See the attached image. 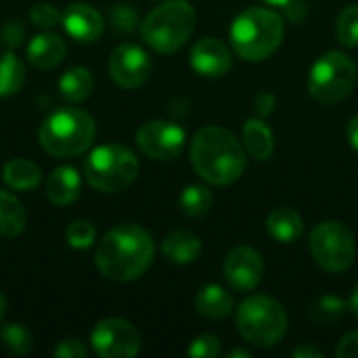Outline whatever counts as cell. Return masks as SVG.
<instances>
[{
	"mask_svg": "<svg viewBox=\"0 0 358 358\" xmlns=\"http://www.w3.org/2000/svg\"><path fill=\"white\" fill-rule=\"evenodd\" d=\"M155 243L138 224H117L99 241L94 262L101 275L115 283H128L147 273L153 262Z\"/></svg>",
	"mask_w": 358,
	"mask_h": 358,
	"instance_id": "6da1fadb",
	"label": "cell"
},
{
	"mask_svg": "<svg viewBox=\"0 0 358 358\" xmlns=\"http://www.w3.org/2000/svg\"><path fill=\"white\" fill-rule=\"evenodd\" d=\"M191 164L203 180L222 187L243 174L248 157L243 145L231 130L206 126L191 141Z\"/></svg>",
	"mask_w": 358,
	"mask_h": 358,
	"instance_id": "7a4b0ae2",
	"label": "cell"
},
{
	"mask_svg": "<svg viewBox=\"0 0 358 358\" xmlns=\"http://www.w3.org/2000/svg\"><path fill=\"white\" fill-rule=\"evenodd\" d=\"M283 17L271 8H245L231 25V42L235 52L245 61H262L271 57L283 40Z\"/></svg>",
	"mask_w": 358,
	"mask_h": 358,
	"instance_id": "3957f363",
	"label": "cell"
},
{
	"mask_svg": "<svg viewBox=\"0 0 358 358\" xmlns=\"http://www.w3.org/2000/svg\"><path fill=\"white\" fill-rule=\"evenodd\" d=\"M94 134L96 124L88 111L65 107L42 122L38 138L42 149L52 157H76L92 145Z\"/></svg>",
	"mask_w": 358,
	"mask_h": 358,
	"instance_id": "277c9868",
	"label": "cell"
},
{
	"mask_svg": "<svg viewBox=\"0 0 358 358\" xmlns=\"http://www.w3.org/2000/svg\"><path fill=\"white\" fill-rule=\"evenodd\" d=\"M195 23V8L187 0H168L143 19L141 36L155 52L170 55L187 44Z\"/></svg>",
	"mask_w": 358,
	"mask_h": 358,
	"instance_id": "5b68a950",
	"label": "cell"
},
{
	"mask_svg": "<svg viewBox=\"0 0 358 358\" xmlns=\"http://www.w3.org/2000/svg\"><path fill=\"white\" fill-rule=\"evenodd\" d=\"M84 176L88 185L101 193H120L138 176V159L124 145H101L84 159Z\"/></svg>",
	"mask_w": 358,
	"mask_h": 358,
	"instance_id": "8992f818",
	"label": "cell"
},
{
	"mask_svg": "<svg viewBox=\"0 0 358 358\" xmlns=\"http://www.w3.org/2000/svg\"><path fill=\"white\" fill-rule=\"evenodd\" d=\"M237 331L254 346L268 348L287 334V313L271 296H252L237 308Z\"/></svg>",
	"mask_w": 358,
	"mask_h": 358,
	"instance_id": "52a82bcc",
	"label": "cell"
},
{
	"mask_svg": "<svg viewBox=\"0 0 358 358\" xmlns=\"http://www.w3.org/2000/svg\"><path fill=\"white\" fill-rule=\"evenodd\" d=\"M357 84V63L340 52L329 50L317 59L308 76V92L313 99L325 105L340 103L346 99Z\"/></svg>",
	"mask_w": 358,
	"mask_h": 358,
	"instance_id": "ba28073f",
	"label": "cell"
},
{
	"mask_svg": "<svg viewBox=\"0 0 358 358\" xmlns=\"http://www.w3.org/2000/svg\"><path fill=\"white\" fill-rule=\"evenodd\" d=\"M310 254L315 262L329 273H344L352 266L357 243L350 229L342 222H321L310 233Z\"/></svg>",
	"mask_w": 358,
	"mask_h": 358,
	"instance_id": "9c48e42d",
	"label": "cell"
},
{
	"mask_svg": "<svg viewBox=\"0 0 358 358\" xmlns=\"http://www.w3.org/2000/svg\"><path fill=\"white\" fill-rule=\"evenodd\" d=\"M90 344L103 358H134L141 352V336L126 319H105L96 323Z\"/></svg>",
	"mask_w": 358,
	"mask_h": 358,
	"instance_id": "30bf717a",
	"label": "cell"
},
{
	"mask_svg": "<svg viewBox=\"0 0 358 358\" xmlns=\"http://www.w3.org/2000/svg\"><path fill=\"white\" fill-rule=\"evenodd\" d=\"M136 145L155 162H172L185 147V130L166 120H151L138 128Z\"/></svg>",
	"mask_w": 358,
	"mask_h": 358,
	"instance_id": "8fae6325",
	"label": "cell"
},
{
	"mask_svg": "<svg viewBox=\"0 0 358 358\" xmlns=\"http://www.w3.org/2000/svg\"><path fill=\"white\" fill-rule=\"evenodd\" d=\"M151 67L153 65H151L149 55L141 46L130 44V42L120 44L109 57L111 80L126 90L143 86L151 76Z\"/></svg>",
	"mask_w": 358,
	"mask_h": 358,
	"instance_id": "7c38bea8",
	"label": "cell"
},
{
	"mask_svg": "<svg viewBox=\"0 0 358 358\" xmlns=\"http://www.w3.org/2000/svg\"><path fill=\"white\" fill-rule=\"evenodd\" d=\"M222 273L235 292H252L264 275V262L258 250L239 245L224 258Z\"/></svg>",
	"mask_w": 358,
	"mask_h": 358,
	"instance_id": "4fadbf2b",
	"label": "cell"
},
{
	"mask_svg": "<svg viewBox=\"0 0 358 358\" xmlns=\"http://www.w3.org/2000/svg\"><path fill=\"white\" fill-rule=\"evenodd\" d=\"M61 25L65 27L69 38H73L76 42H82V44L96 42L105 29L101 13L86 2L69 4L61 15Z\"/></svg>",
	"mask_w": 358,
	"mask_h": 358,
	"instance_id": "5bb4252c",
	"label": "cell"
},
{
	"mask_svg": "<svg viewBox=\"0 0 358 358\" xmlns=\"http://www.w3.org/2000/svg\"><path fill=\"white\" fill-rule=\"evenodd\" d=\"M189 63L203 78H220L231 69L233 55L218 38H203L193 44Z\"/></svg>",
	"mask_w": 358,
	"mask_h": 358,
	"instance_id": "9a60e30c",
	"label": "cell"
},
{
	"mask_svg": "<svg viewBox=\"0 0 358 358\" xmlns=\"http://www.w3.org/2000/svg\"><path fill=\"white\" fill-rule=\"evenodd\" d=\"M67 46L59 34L44 31L27 44V61L38 69H52L65 59Z\"/></svg>",
	"mask_w": 358,
	"mask_h": 358,
	"instance_id": "2e32d148",
	"label": "cell"
},
{
	"mask_svg": "<svg viewBox=\"0 0 358 358\" xmlns=\"http://www.w3.org/2000/svg\"><path fill=\"white\" fill-rule=\"evenodd\" d=\"M82 193V180L76 168L61 166L52 170V174L46 180V197L55 206H69L73 203Z\"/></svg>",
	"mask_w": 358,
	"mask_h": 358,
	"instance_id": "e0dca14e",
	"label": "cell"
},
{
	"mask_svg": "<svg viewBox=\"0 0 358 358\" xmlns=\"http://www.w3.org/2000/svg\"><path fill=\"white\" fill-rule=\"evenodd\" d=\"M266 231L268 235L279 243H294L304 233V220L294 208H277L266 218Z\"/></svg>",
	"mask_w": 358,
	"mask_h": 358,
	"instance_id": "ac0fdd59",
	"label": "cell"
},
{
	"mask_svg": "<svg viewBox=\"0 0 358 358\" xmlns=\"http://www.w3.org/2000/svg\"><path fill=\"white\" fill-rule=\"evenodd\" d=\"M162 252L168 260L176 264H189L199 258L201 254V241L191 231H172L162 241Z\"/></svg>",
	"mask_w": 358,
	"mask_h": 358,
	"instance_id": "d6986e66",
	"label": "cell"
},
{
	"mask_svg": "<svg viewBox=\"0 0 358 358\" xmlns=\"http://www.w3.org/2000/svg\"><path fill=\"white\" fill-rule=\"evenodd\" d=\"M233 306H235V304H233L231 294H229L224 287L216 285V283L206 285V287L197 294V298H195V308H197V313H199L201 317H206V319H212V321L227 319V317L233 313Z\"/></svg>",
	"mask_w": 358,
	"mask_h": 358,
	"instance_id": "ffe728a7",
	"label": "cell"
},
{
	"mask_svg": "<svg viewBox=\"0 0 358 358\" xmlns=\"http://www.w3.org/2000/svg\"><path fill=\"white\" fill-rule=\"evenodd\" d=\"M27 214L23 203L8 191H0V237L15 239L23 233Z\"/></svg>",
	"mask_w": 358,
	"mask_h": 358,
	"instance_id": "44dd1931",
	"label": "cell"
},
{
	"mask_svg": "<svg viewBox=\"0 0 358 358\" xmlns=\"http://www.w3.org/2000/svg\"><path fill=\"white\" fill-rule=\"evenodd\" d=\"M243 145L248 153L260 162H266L275 151V138L271 128L262 120H248L243 126Z\"/></svg>",
	"mask_w": 358,
	"mask_h": 358,
	"instance_id": "7402d4cb",
	"label": "cell"
},
{
	"mask_svg": "<svg viewBox=\"0 0 358 358\" xmlns=\"http://www.w3.org/2000/svg\"><path fill=\"white\" fill-rule=\"evenodd\" d=\"M2 178L15 191H31L40 185L42 172L34 162L15 157V159L6 162V166L2 170Z\"/></svg>",
	"mask_w": 358,
	"mask_h": 358,
	"instance_id": "603a6c76",
	"label": "cell"
},
{
	"mask_svg": "<svg viewBox=\"0 0 358 358\" xmlns=\"http://www.w3.org/2000/svg\"><path fill=\"white\" fill-rule=\"evenodd\" d=\"M94 80L86 67H71L59 80V90L69 103H82L92 94Z\"/></svg>",
	"mask_w": 358,
	"mask_h": 358,
	"instance_id": "cb8c5ba5",
	"label": "cell"
},
{
	"mask_svg": "<svg viewBox=\"0 0 358 358\" xmlns=\"http://www.w3.org/2000/svg\"><path fill=\"white\" fill-rule=\"evenodd\" d=\"M23 82H25L23 63L10 50H0V96L19 92Z\"/></svg>",
	"mask_w": 358,
	"mask_h": 358,
	"instance_id": "d4e9b609",
	"label": "cell"
},
{
	"mask_svg": "<svg viewBox=\"0 0 358 358\" xmlns=\"http://www.w3.org/2000/svg\"><path fill=\"white\" fill-rule=\"evenodd\" d=\"M212 193L208 191V187H201V185H189L182 193H180V199H178V206L182 210L185 216L189 218H199V216H206L210 210H212Z\"/></svg>",
	"mask_w": 358,
	"mask_h": 358,
	"instance_id": "484cf974",
	"label": "cell"
},
{
	"mask_svg": "<svg viewBox=\"0 0 358 358\" xmlns=\"http://www.w3.org/2000/svg\"><path fill=\"white\" fill-rule=\"evenodd\" d=\"M0 346L15 357H23L31 350L34 338L29 329L21 323H6L0 327Z\"/></svg>",
	"mask_w": 358,
	"mask_h": 358,
	"instance_id": "4316f807",
	"label": "cell"
},
{
	"mask_svg": "<svg viewBox=\"0 0 358 358\" xmlns=\"http://www.w3.org/2000/svg\"><path fill=\"white\" fill-rule=\"evenodd\" d=\"M336 36L344 46H358V4H350L342 10L336 23Z\"/></svg>",
	"mask_w": 358,
	"mask_h": 358,
	"instance_id": "83f0119b",
	"label": "cell"
},
{
	"mask_svg": "<svg viewBox=\"0 0 358 358\" xmlns=\"http://www.w3.org/2000/svg\"><path fill=\"white\" fill-rule=\"evenodd\" d=\"M65 239L76 250H88L96 239V231H94L92 222H88V220H73L65 229Z\"/></svg>",
	"mask_w": 358,
	"mask_h": 358,
	"instance_id": "f1b7e54d",
	"label": "cell"
},
{
	"mask_svg": "<svg viewBox=\"0 0 358 358\" xmlns=\"http://www.w3.org/2000/svg\"><path fill=\"white\" fill-rule=\"evenodd\" d=\"M342 315H344V302L336 296H323L310 308V317L317 323H331Z\"/></svg>",
	"mask_w": 358,
	"mask_h": 358,
	"instance_id": "f546056e",
	"label": "cell"
},
{
	"mask_svg": "<svg viewBox=\"0 0 358 358\" xmlns=\"http://www.w3.org/2000/svg\"><path fill=\"white\" fill-rule=\"evenodd\" d=\"M109 23L115 31H122V34L134 31L138 25V13L130 4H117L109 10Z\"/></svg>",
	"mask_w": 358,
	"mask_h": 358,
	"instance_id": "4dcf8cb0",
	"label": "cell"
},
{
	"mask_svg": "<svg viewBox=\"0 0 358 358\" xmlns=\"http://www.w3.org/2000/svg\"><path fill=\"white\" fill-rule=\"evenodd\" d=\"M187 355L197 358L218 357V355H220V342H218V338H214V336H199V338H195V340L189 344Z\"/></svg>",
	"mask_w": 358,
	"mask_h": 358,
	"instance_id": "1f68e13d",
	"label": "cell"
},
{
	"mask_svg": "<svg viewBox=\"0 0 358 358\" xmlns=\"http://www.w3.org/2000/svg\"><path fill=\"white\" fill-rule=\"evenodd\" d=\"M29 19L36 27H42V29H50L55 27L59 21H61V13L52 6V4H36L29 13Z\"/></svg>",
	"mask_w": 358,
	"mask_h": 358,
	"instance_id": "d6a6232c",
	"label": "cell"
},
{
	"mask_svg": "<svg viewBox=\"0 0 358 358\" xmlns=\"http://www.w3.org/2000/svg\"><path fill=\"white\" fill-rule=\"evenodd\" d=\"M23 38H25V27H23L21 21L10 19V21H4L0 25V42H2V46L17 48L23 42Z\"/></svg>",
	"mask_w": 358,
	"mask_h": 358,
	"instance_id": "836d02e7",
	"label": "cell"
},
{
	"mask_svg": "<svg viewBox=\"0 0 358 358\" xmlns=\"http://www.w3.org/2000/svg\"><path fill=\"white\" fill-rule=\"evenodd\" d=\"M55 357L57 358H84L86 357V346L78 340V338H67L63 342H59V346L55 348Z\"/></svg>",
	"mask_w": 358,
	"mask_h": 358,
	"instance_id": "e575fe53",
	"label": "cell"
},
{
	"mask_svg": "<svg viewBox=\"0 0 358 358\" xmlns=\"http://www.w3.org/2000/svg\"><path fill=\"white\" fill-rule=\"evenodd\" d=\"M336 355L340 358H358V331H352L340 340Z\"/></svg>",
	"mask_w": 358,
	"mask_h": 358,
	"instance_id": "d590c367",
	"label": "cell"
},
{
	"mask_svg": "<svg viewBox=\"0 0 358 358\" xmlns=\"http://www.w3.org/2000/svg\"><path fill=\"white\" fill-rule=\"evenodd\" d=\"M275 96L271 94V92H260L258 96H256V111L260 113V115H271L273 113V109H275Z\"/></svg>",
	"mask_w": 358,
	"mask_h": 358,
	"instance_id": "8d00e7d4",
	"label": "cell"
},
{
	"mask_svg": "<svg viewBox=\"0 0 358 358\" xmlns=\"http://www.w3.org/2000/svg\"><path fill=\"white\" fill-rule=\"evenodd\" d=\"M346 134H348V141H350V145H352V149L358 153V113L348 122V130H346Z\"/></svg>",
	"mask_w": 358,
	"mask_h": 358,
	"instance_id": "74e56055",
	"label": "cell"
},
{
	"mask_svg": "<svg viewBox=\"0 0 358 358\" xmlns=\"http://www.w3.org/2000/svg\"><path fill=\"white\" fill-rule=\"evenodd\" d=\"M292 357H296V358H308V357H313V358H321V350H317L315 346H298L294 352H292Z\"/></svg>",
	"mask_w": 358,
	"mask_h": 358,
	"instance_id": "f35d334b",
	"label": "cell"
},
{
	"mask_svg": "<svg viewBox=\"0 0 358 358\" xmlns=\"http://www.w3.org/2000/svg\"><path fill=\"white\" fill-rule=\"evenodd\" d=\"M348 306H350V313L355 315L358 319V287L355 289V294L350 296V302H348Z\"/></svg>",
	"mask_w": 358,
	"mask_h": 358,
	"instance_id": "ab89813d",
	"label": "cell"
},
{
	"mask_svg": "<svg viewBox=\"0 0 358 358\" xmlns=\"http://www.w3.org/2000/svg\"><path fill=\"white\" fill-rule=\"evenodd\" d=\"M262 2H266L271 6H283V8H287L294 0H262Z\"/></svg>",
	"mask_w": 358,
	"mask_h": 358,
	"instance_id": "60d3db41",
	"label": "cell"
},
{
	"mask_svg": "<svg viewBox=\"0 0 358 358\" xmlns=\"http://www.w3.org/2000/svg\"><path fill=\"white\" fill-rule=\"evenodd\" d=\"M4 315H6V300H4V296L0 294V321L4 319Z\"/></svg>",
	"mask_w": 358,
	"mask_h": 358,
	"instance_id": "b9f144b4",
	"label": "cell"
},
{
	"mask_svg": "<svg viewBox=\"0 0 358 358\" xmlns=\"http://www.w3.org/2000/svg\"><path fill=\"white\" fill-rule=\"evenodd\" d=\"M231 357H250V352H245V350H233Z\"/></svg>",
	"mask_w": 358,
	"mask_h": 358,
	"instance_id": "7bdbcfd3",
	"label": "cell"
}]
</instances>
